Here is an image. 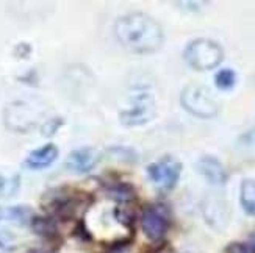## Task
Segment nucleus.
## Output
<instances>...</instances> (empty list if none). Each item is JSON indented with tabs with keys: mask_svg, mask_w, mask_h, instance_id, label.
Wrapping results in <instances>:
<instances>
[{
	"mask_svg": "<svg viewBox=\"0 0 255 253\" xmlns=\"http://www.w3.org/2000/svg\"><path fill=\"white\" fill-rule=\"evenodd\" d=\"M226 253H255L254 249L249 244L245 243H232L227 246Z\"/></svg>",
	"mask_w": 255,
	"mask_h": 253,
	"instance_id": "dca6fc26",
	"label": "nucleus"
},
{
	"mask_svg": "<svg viewBox=\"0 0 255 253\" xmlns=\"http://www.w3.org/2000/svg\"><path fill=\"white\" fill-rule=\"evenodd\" d=\"M17 189V178H5L0 175V195H11Z\"/></svg>",
	"mask_w": 255,
	"mask_h": 253,
	"instance_id": "2eb2a0df",
	"label": "nucleus"
},
{
	"mask_svg": "<svg viewBox=\"0 0 255 253\" xmlns=\"http://www.w3.org/2000/svg\"><path fill=\"white\" fill-rule=\"evenodd\" d=\"M180 172L182 164L171 157H164L147 166L149 178L157 188L163 191H169L174 188L180 178Z\"/></svg>",
	"mask_w": 255,
	"mask_h": 253,
	"instance_id": "39448f33",
	"label": "nucleus"
},
{
	"mask_svg": "<svg viewBox=\"0 0 255 253\" xmlns=\"http://www.w3.org/2000/svg\"><path fill=\"white\" fill-rule=\"evenodd\" d=\"M215 83H216V86L219 87V89H223V91L232 89V87H234L235 83H237V74H235V71H232V69L219 71L215 75Z\"/></svg>",
	"mask_w": 255,
	"mask_h": 253,
	"instance_id": "9b49d317",
	"label": "nucleus"
},
{
	"mask_svg": "<svg viewBox=\"0 0 255 253\" xmlns=\"http://www.w3.org/2000/svg\"><path fill=\"white\" fill-rule=\"evenodd\" d=\"M115 36L121 46L133 53H153L160 50L164 41L161 25L144 13L121 16L115 24Z\"/></svg>",
	"mask_w": 255,
	"mask_h": 253,
	"instance_id": "f257e3e1",
	"label": "nucleus"
},
{
	"mask_svg": "<svg viewBox=\"0 0 255 253\" xmlns=\"http://www.w3.org/2000/svg\"><path fill=\"white\" fill-rule=\"evenodd\" d=\"M141 224L144 235L150 241H160L168 233L169 219L161 206H147L142 213Z\"/></svg>",
	"mask_w": 255,
	"mask_h": 253,
	"instance_id": "423d86ee",
	"label": "nucleus"
},
{
	"mask_svg": "<svg viewBox=\"0 0 255 253\" xmlns=\"http://www.w3.org/2000/svg\"><path fill=\"white\" fill-rule=\"evenodd\" d=\"M249 246L254 249V252H255V233H252L251 235V239H249Z\"/></svg>",
	"mask_w": 255,
	"mask_h": 253,
	"instance_id": "f3484780",
	"label": "nucleus"
},
{
	"mask_svg": "<svg viewBox=\"0 0 255 253\" xmlns=\"http://www.w3.org/2000/svg\"><path fill=\"white\" fill-rule=\"evenodd\" d=\"M240 200L241 206L248 214L255 216V180L246 178L241 183L240 191Z\"/></svg>",
	"mask_w": 255,
	"mask_h": 253,
	"instance_id": "9d476101",
	"label": "nucleus"
},
{
	"mask_svg": "<svg viewBox=\"0 0 255 253\" xmlns=\"http://www.w3.org/2000/svg\"><path fill=\"white\" fill-rule=\"evenodd\" d=\"M197 169L212 184H224L227 178L224 166L213 157H204L199 160Z\"/></svg>",
	"mask_w": 255,
	"mask_h": 253,
	"instance_id": "6e6552de",
	"label": "nucleus"
},
{
	"mask_svg": "<svg viewBox=\"0 0 255 253\" xmlns=\"http://www.w3.org/2000/svg\"><path fill=\"white\" fill-rule=\"evenodd\" d=\"M8 217L19 225H25L33 221V214L28 206H11L8 210Z\"/></svg>",
	"mask_w": 255,
	"mask_h": 253,
	"instance_id": "f8f14e48",
	"label": "nucleus"
},
{
	"mask_svg": "<svg viewBox=\"0 0 255 253\" xmlns=\"http://www.w3.org/2000/svg\"><path fill=\"white\" fill-rule=\"evenodd\" d=\"M155 116V100L147 92H139L133 95L128 103L121 109V124L127 127H136L147 124Z\"/></svg>",
	"mask_w": 255,
	"mask_h": 253,
	"instance_id": "20e7f679",
	"label": "nucleus"
},
{
	"mask_svg": "<svg viewBox=\"0 0 255 253\" xmlns=\"http://www.w3.org/2000/svg\"><path fill=\"white\" fill-rule=\"evenodd\" d=\"M180 102L186 111H190L197 117L210 119L218 114V103L215 102V98L212 97L210 91L204 86L199 84L186 86L182 92Z\"/></svg>",
	"mask_w": 255,
	"mask_h": 253,
	"instance_id": "7ed1b4c3",
	"label": "nucleus"
},
{
	"mask_svg": "<svg viewBox=\"0 0 255 253\" xmlns=\"http://www.w3.org/2000/svg\"><path fill=\"white\" fill-rule=\"evenodd\" d=\"M97 163H99V152L91 147H83L69 153L66 166L77 173H86L91 172Z\"/></svg>",
	"mask_w": 255,
	"mask_h": 253,
	"instance_id": "0eeeda50",
	"label": "nucleus"
},
{
	"mask_svg": "<svg viewBox=\"0 0 255 253\" xmlns=\"http://www.w3.org/2000/svg\"><path fill=\"white\" fill-rule=\"evenodd\" d=\"M238 149L243 155L255 158V130H251L238 139Z\"/></svg>",
	"mask_w": 255,
	"mask_h": 253,
	"instance_id": "ddd939ff",
	"label": "nucleus"
},
{
	"mask_svg": "<svg viewBox=\"0 0 255 253\" xmlns=\"http://www.w3.org/2000/svg\"><path fill=\"white\" fill-rule=\"evenodd\" d=\"M0 217H2V211H0Z\"/></svg>",
	"mask_w": 255,
	"mask_h": 253,
	"instance_id": "a211bd4d",
	"label": "nucleus"
},
{
	"mask_svg": "<svg viewBox=\"0 0 255 253\" xmlns=\"http://www.w3.org/2000/svg\"><path fill=\"white\" fill-rule=\"evenodd\" d=\"M183 57L185 61L196 71H212L223 61L224 50L212 39L199 38L188 44Z\"/></svg>",
	"mask_w": 255,
	"mask_h": 253,
	"instance_id": "f03ea898",
	"label": "nucleus"
},
{
	"mask_svg": "<svg viewBox=\"0 0 255 253\" xmlns=\"http://www.w3.org/2000/svg\"><path fill=\"white\" fill-rule=\"evenodd\" d=\"M31 227L38 235H42V236H49L55 232V227L49 219H33Z\"/></svg>",
	"mask_w": 255,
	"mask_h": 253,
	"instance_id": "4468645a",
	"label": "nucleus"
},
{
	"mask_svg": "<svg viewBox=\"0 0 255 253\" xmlns=\"http://www.w3.org/2000/svg\"><path fill=\"white\" fill-rule=\"evenodd\" d=\"M57 157H58V149L53 144H47V146H42L36 150L30 152L25 160V164L30 169H44L50 166V164L57 160Z\"/></svg>",
	"mask_w": 255,
	"mask_h": 253,
	"instance_id": "1a4fd4ad",
	"label": "nucleus"
}]
</instances>
